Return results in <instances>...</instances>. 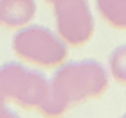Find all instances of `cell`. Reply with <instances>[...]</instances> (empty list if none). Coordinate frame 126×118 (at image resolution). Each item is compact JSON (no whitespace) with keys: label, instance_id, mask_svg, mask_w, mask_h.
Masks as SVG:
<instances>
[{"label":"cell","instance_id":"obj_1","mask_svg":"<svg viewBox=\"0 0 126 118\" xmlns=\"http://www.w3.org/2000/svg\"><path fill=\"white\" fill-rule=\"evenodd\" d=\"M108 88V74L99 61L83 59L65 63L50 79V93L45 104V116H60L72 106L97 98Z\"/></svg>","mask_w":126,"mask_h":118},{"label":"cell","instance_id":"obj_2","mask_svg":"<svg viewBox=\"0 0 126 118\" xmlns=\"http://www.w3.org/2000/svg\"><path fill=\"white\" fill-rule=\"evenodd\" d=\"M49 93L50 81L42 72L15 61L0 66V116H16L11 104L43 113Z\"/></svg>","mask_w":126,"mask_h":118},{"label":"cell","instance_id":"obj_3","mask_svg":"<svg viewBox=\"0 0 126 118\" xmlns=\"http://www.w3.org/2000/svg\"><path fill=\"white\" fill-rule=\"evenodd\" d=\"M13 52L25 63L54 68L67 59V43L58 32L43 25H24L13 36Z\"/></svg>","mask_w":126,"mask_h":118},{"label":"cell","instance_id":"obj_4","mask_svg":"<svg viewBox=\"0 0 126 118\" xmlns=\"http://www.w3.org/2000/svg\"><path fill=\"white\" fill-rule=\"evenodd\" d=\"M58 34L72 47H83L94 36V16L88 0H54Z\"/></svg>","mask_w":126,"mask_h":118},{"label":"cell","instance_id":"obj_5","mask_svg":"<svg viewBox=\"0 0 126 118\" xmlns=\"http://www.w3.org/2000/svg\"><path fill=\"white\" fill-rule=\"evenodd\" d=\"M36 14L34 0H0V23L9 29L27 25Z\"/></svg>","mask_w":126,"mask_h":118},{"label":"cell","instance_id":"obj_6","mask_svg":"<svg viewBox=\"0 0 126 118\" xmlns=\"http://www.w3.org/2000/svg\"><path fill=\"white\" fill-rule=\"evenodd\" d=\"M97 13L110 27L126 31V0H95Z\"/></svg>","mask_w":126,"mask_h":118},{"label":"cell","instance_id":"obj_7","mask_svg":"<svg viewBox=\"0 0 126 118\" xmlns=\"http://www.w3.org/2000/svg\"><path fill=\"white\" fill-rule=\"evenodd\" d=\"M108 64H110L112 77L117 82L126 84V43L112 50L110 57H108Z\"/></svg>","mask_w":126,"mask_h":118},{"label":"cell","instance_id":"obj_8","mask_svg":"<svg viewBox=\"0 0 126 118\" xmlns=\"http://www.w3.org/2000/svg\"><path fill=\"white\" fill-rule=\"evenodd\" d=\"M47 2H49V4H52V2H54V0H47Z\"/></svg>","mask_w":126,"mask_h":118}]
</instances>
